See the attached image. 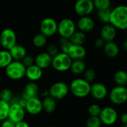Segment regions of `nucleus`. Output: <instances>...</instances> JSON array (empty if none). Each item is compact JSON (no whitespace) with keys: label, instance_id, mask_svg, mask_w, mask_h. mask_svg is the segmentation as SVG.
I'll use <instances>...</instances> for the list:
<instances>
[{"label":"nucleus","instance_id":"obj_26","mask_svg":"<svg viewBox=\"0 0 127 127\" xmlns=\"http://www.w3.org/2000/svg\"><path fill=\"white\" fill-rule=\"evenodd\" d=\"M13 58L8 50H1L0 51V68H5L12 61Z\"/></svg>","mask_w":127,"mask_h":127},{"label":"nucleus","instance_id":"obj_20","mask_svg":"<svg viewBox=\"0 0 127 127\" xmlns=\"http://www.w3.org/2000/svg\"><path fill=\"white\" fill-rule=\"evenodd\" d=\"M53 57L47 52H42L39 54L35 58V64L42 69H45L50 67L52 64Z\"/></svg>","mask_w":127,"mask_h":127},{"label":"nucleus","instance_id":"obj_29","mask_svg":"<svg viewBox=\"0 0 127 127\" xmlns=\"http://www.w3.org/2000/svg\"><path fill=\"white\" fill-rule=\"evenodd\" d=\"M10 104L6 101L0 100V121H3L8 118Z\"/></svg>","mask_w":127,"mask_h":127},{"label":"nucleus","instance_id":"obj_35","mask_svg":"<svg viewBox=\"0 0 127 127\" xmlns=\"http://www.w3.org/2000/svg\"><path fill=\"white\" fill-rule=\"evenodd\" d=\"M83 74V78L90 83L93 82L96 78V72L94 69L92 68L86 69V71Z\"/></svg>","mask_w":127,"mask_h":127},{"label":"nucleus","instance_id":"obj_4","mask_svg":"<svg viewBox=\"0 0 127 127\" xmlns=\"http://www.w3.org/2000/svg\"><path fill=\"white\" fill-rule=\"evenodd\" d=\"M72 61V59L68 54L60 52L58 54L53 57L51 66L57 71L64 72L70 70Z\"/></svg>","mask_w":127,"mask_h":127},{"label":"nucleus","instance_id":"obj_31","mask_svg":"<svg viewBox=\"0 0 127 127\" xmlns=\"http://www.w3.org/2000/svg\"><path fill=\"white\" fill-rule=\"evenodd\" d=\"M13 95L10 89H4L0 92V100L10 103L13 99Z\"/></svg>","mask_w":127,"mask_h":127},{"label":"nucleus","instance_id":"obj_27","mask_svg":"<svg viewBox=\"0 0 127 127\" xmlns=\"http://www.w3.org/2000/svg\"><path fill=\"white\" fill-rule=\"evenodd\" d=\"M70 40L72 44L74 45H83V44L86 41V33L80 31H76L72 36L70 37Z\"/></svg>","mask_w":127,"mask_h":127},{"label":"nucleus","instance_id":"obj_40","mask_svg":"<svg viewBox=\"0 0 127 127\" xmlns=\"http://www.w3.org/2000/svg\"><path fill=\"white\" fill-rule=\"evenodd\" d=\"M105 44H106V42L101 37L95 39V46L97 48H103Z\"/></svg>","mask_w":127,"mask_h":127},{"label":"nucleus","instance_id":"obj_13","mask_svg":"<svg viewBox=\"0 0 127 127\" xmlns=\"http://www.w3.org/2000/svg\"><path fill=\"white\" fill-rule=\"evenodd\" d=\"M25 109L26 112L29 113L30 115H38L42 111H43L42 102L39 98H38V97L28 99L27 100V103Z\"/></svg>","mask_w":127,"mask_h":127},{"label":"nucleus","instance_id":"obj_38","mask_svg":"<svg viewBox=\"0 0 127 127\" xmlns=\"http://www.w3.org/2000/svg\"><path fill=\"white\" fill-rule=\"evenodd\" d=\"M46 52L48 54H49L52 57H55L57 54H58L60 53L58 46H57L56 45H54V44H51V45H50L48 46L47 51Z\"/></svg>","mask_w":127,"mask_h":127},{"label":"nucleus","instance_id":"obj_34","mask_svg":"<svg viewBox=\"0 0 127 127\" xmlns=\"http://www.w3.org/2000/svg\"><path fill=\"white\" fill-rule=\"evenodd\" d=\"M102 122L99 117L90 116L86 121V127H100Z\"/></svg>","mask_w":127,"mask_h":127},{"label":"nucleus","instance_id":"obj_10","mask_svg":"<svg viewBox=\"0 0 127 127\" xmlns=\"http://www.w3.org/2000/svg\"><path fill=\"white\" fill-rule=\"evenodd\" d=\"M75 13L80 16H89L95 10L92 0H77L74 6Z\"/></svg>","mask_w":127,"mask_h":127},{"label":"nucleus","instance_id":"obj_22","mask_svg":"<svg viewBox=\"0 0 127 127\" xmlns=\"http://www.w3.org/2000/svg\"><path fill=\"white\" fill-rule=\"evenodd\" d=\"M103 51L106 55L109 57L114 58L117 57L120 52V48L118 44L115 42H106L104 47H103Z\"/></svg>","mask_w":127,"mask_h":127},{"label":"nucleus","instance_id":"obj_6","mask_svg":"<svg viewBox=\"0 0 127 127\" xmlns=\"http://www.w3.org/2000/svg\"><path fill=\"white\" fill-rule=\"evenodd\" d=\"M16 35L11 28H4L0 33V45L5 50H10L16 44Z\"/></svg>","mask_w":127,"mask_h":127},{"label":"nucleus","instance_id":"obj_36","mask_svg":"<svg viewBox=\"0 0 127 127\" xmlns=\"http://www.w3.org/2000/svg\"><path fill=\"white\" fill-rule=\"evenodd\" d=\"M101 108L100 106L97 104H92L89 107L88 112L90 116H95V117H99L100 112H101Z\"/></svg>","mask_w":127,"mask_h":127},{"label":"nucleus","instance_id":"obj_33","mask_svg":"<svg viewBox=\"0 0 127 127\" xmlns=\"http://www.w3.org/2000/svg\"><path fill=\"white\" fill-rule=\"evenodd\" d=\"M93 3L97 10L111 7V0H93Z\"/></svg>","mask_w":127,"mask_h":127},{"label":"nucleus","instance_id":"obj_3","mask_svg":"<svg viewBox=\"0 0 127 127\" xmlns=\"http://www.w3.org/2000/svg\"><path fill=\"white\" fill-rule=\"evenodd\" d=\"M26 67L21 61L13 60L6 68L5 74L7 77L13 80H19L25 76Z\"/></svg>","mask_w":127,"mask_h":127},{"label":"nucleus","instance_id":"obj_48","mask_svg":"<svg viewBox=\"0 0 127 127\" xmlns=\"http://www.w3.org/2000/svg\"></svg>","mask_w":127,"mask_h":127},{"label":"nucleus","instance_id":"obj_24","mask_svg":"<svg viewBox=\"0 0 127 127\" xmlns=\"http://www.w3.org/2000/svg\"><path fill=\"white\" fill-rule=\"evenodd\" d=\"M86 69V65L83 60H77L72 61L70 70L73 74L76 75L82 74L84 73Z\"/></svg>","mask_w":127,"mask_h":127},{"label":"nucleus","instance_id":"obj_32","mask_svg":"<svg viewBox=\"0 0 127 127\" xmlns=\"http://www.w3.org/2000/svg\"><path fill=\"white\" fill-rule=\"evenodd\" d=\"M72 45L73 44L71 43L70 39L61 37L60 39V48L62 52H63V53L68 54V52Z\"/></svg>","mask_w":127,"mask_h":127},{"label":"nucleus","instance_id":"obj_19","mask_svg":"<svg viewBox=\"0 0 127 127\" xmlns=\"http://www.w3.org/2000/svg\"><path fill=\"white\" fill-rule=\"evenodd\" d=\"M38 94H39L38 85L36 83V82L31 81L28 83H27L26 86H25L22 93V97L26 100H28L37 97Z\"/></svg>","mask_w":127,"mask_h":127},{"label":"nucleus","instance_id":"obj_1","mask_svg":"<svg viewBox=\"0 0 127 127\" xmlns=\"http://www.w3.org/2000/svg\"><path fill=\"white\" fill-rule=\"evenodd\" d=\"M109 23L117 30H127V5H118L112 10Z\"/></svg>","mask_w":127,"mask_h":127},{"label":"nucleus","instance_id":"obj_12","mask_svg":"<svg viewBox=\"0 0 127 127\" xmlns=\"http://www.w3.org/2000/svg\"><path fill=\"white\" fill-rule=\"evenodd\" d=\"M10 111L8 118L15 124L24 121L25 117V109L22 107L18 102H13L10 103Z\"/></svg>","mask_w":127,"mask_h":127},{"label":"nucleus","instance_id":"obj_41","mask_svg":"<svg viewBox=\"0 0 127 127\" xmlns=\"http://www.w3.org/2000/svg\"><path fill=\"white\" fill-rule=\"evenodd\" d=\"M16 127H30V126L26 121H22L18 122V123L16 124Z\"/></svg>","mask_w":127,"mask_h":127},{"label":"nucleus","instance_id":"obj_17","mask_svg":"<svg viewBox=\"0 0 127 127\" xmlns=\"http://www.w3.org/2000/svg\"><path fill=\"white\" fill-rule=\"evenodd\" d=\"M43 71L41 68H39L36 64H33L28 68H26L25 77L31 82H36L40 80L42 77Z\"/></svg>","mask_w":127,"mask_h":127},{"label":"nucleus","instance_id":"obj_45","mask_svg":"<svg viewBox=\"0 0 127 127\" xmlns=\"http://www.w3.org/2000/svg\"><path fill=\"white\" fill-rule=\"evenodd\" d=\"M51 127V126H49V127Z\"/></svg>","mask_w":127,"mask_h":127},{"label":"nucleus","instance_id":"obj_7","mask_svg":"<svg viewBox=\"0 0 127 127\" xmlns=\"http://www.w3.org/2000/svg\"><path fill=\"white\" fill-rule=\"evenodd\" d=\"M69 86L64 82H56L48 89L49 96L55 100H61L65 97L69 92Z\"/></svg>","mask_w":127,"mask_h":127},{"label":"nucleus","instance_id":"obj_46","mask_svg":"<svg viewBox=\"0 0 127 127\" xmlns=\"http://www.w3.org/2000/svg\"></svg>","mask_w":127,"mask_h":127},{"label":"nucleus","instance_id":"obj_8","mask_svg":"<svg viewBox=\"0 0 127 127\" xmlns=\"http://www.w3.org/2000/svg\"><path fill=\"white\" fill-rule=\"evenodd\" d=\"M109 99L115 105H122L127 101V88L116 86L109 92Z\"/></svg>","mask_w":127,"mask_h":127},{"label":"nucleus","instance_id":"obj_18","mask_svg":"<svg viewBox=\"0 0 127 127\" xmlns=\"http://www.w3.org/2000/svg\"><path fill=\"white\" fill-rule=\"evenodd\" d=\"M68 54L72 59V60H83L86 56V50L83 45L73 44L70 48Z\"/></svg>","mask_w":127,"mask_h":127},{"label":"nucleus","instance_id":"obj_47","mask_svg":"<svg viewBox=\"0 0 127 127\" xmlns=\"http://www.w3.org/2000/svg\"><path fill=\"white\" fill-rule=\"evenodd\" d=\"M92 1H93V0H92Z\"/></svg>","mask_w":127,"mask_h":127},{"label":"nucleus","instance_id":"obj_2","mask_svg":"<svg viewBox=\"0 0 127 127\" xmlns=\"http://www.w3.org/2000/svg\"><path fill=\"white\" fill-rule=\"evenodd\" d=\"M91 83L84 78H76L73 80L69 86L71 94L79 98H83L90 95Z\"/></svg>","mask_w":127,"mask_h":127},{"label":"nucleus","instance_id":"obj_21","mask_svg":"<svg viewBox=\"0 0 127 127\" xmlns=\"http://www.w3.org/2000/svg\"><path fill=\"white\" fill-rule=\"evenodd\" d=\"M9 51L13 60L21 61L27 55V51L25 48L19 44H16L9 50Z\"/></svg>","mask_w":127,"mask_h":127},{"label":"nucleus","instance_id":"obj_14","mask_svg":"<svg viewBox=\"0 0 127 127\" xmlns=\"http://www.w3.org/2000/svg\"><path fill=\"white\" fill-rule=\"evenodd\" d=\"M90 95L95 100H101L107 96L108 89L104 84L101 83H95L91 86Z\"/></svg>","mask_w":127,"mask_h":127},{"label":"nucleus","instance_id":"obj_28","mask_svg":"<svg viewBox=\"0 0 127 127\" xmlns=\"http://www.w3.org/2000/svg\"><path fill=\"white\" fill-rule=\"evenodd\" d=\"M112 10V9L111 7L103 9V10H97V17H98L99 20L105 24L109 23Z\"/></svg>","mask_w":127,"mask_h":127},{"label":"nucleus","instance_id":"obj_11","mask_svg":"<svg viewBox=\"0 0 127 127\" xmlns=\"http://www.w3.org/2000/svg\"><path fill=\"white\" fill-rule=\"evenodd\" d=\"M99 118L102 124L106 126H112L117 122L118 114L114 108L111 106H106L101 109Z\"/></svg>","mask_w":127,"mask_h":127},{"label":"nucleus","instance_id":"obj_30","mask_svg":"<svg viewBox=\"0 0 127 127\" xmlns=\"http://www.w3.org/2000/svg\"><path fill=\"white\" fill-rule=\"evenodd\" d=\"M47 38L42 33L36 34L33 38V44L36 48H42L45 46L47 43Z\"/></svg>","mask_w":127,"mask_h":127},{"label":"nucleus","instance_id":"obj_39","mask_svg":"<svg viewBox=\"0 0 127 127\" xmlns=\"http://www.w3.org/2000/svg\"><path fill=\"white\" fill-rule=\"evenodd\" d=\"M1 127H16V124L14 122H13L11 120H10L9 118L1 121V124L0 125Z\"/></svg>","mask_w":127,"mask_h":127},{"label":"nucleus","instance_id":"obj_44","mask_svg":"<svg viewBox=\"0 0 127 127\" xmlns=\"http://www.w3.org/2000/svg\"><path fill=\"white\" fill-rule=\"evenodd\" d=\"M124 127H127V124H126V125H124Z\"/></svg>","mask_w":127,"mask_h":127},{"label":"nucleus","instance_id":"obj_25","mask_svg":"<svg viewBox=\"0 0 127 127\" xmlns=\"http://www.w3.org/2000/svg\"><path fill=\"white\" fill-rule=\"evenodd\" d=\"M113 79L117 86H126L127 85V72L124 70H118L115 73Z\"/></svg>","mask_w":127,"mask_h":127},{"label":"nucleus","instance_id":"obj_43","mask_svg":"<svg viewBox=\"0 0 127 127\" xmlns=\"http://www.w3.org/2000/svg\"><path fill=\"white\" fill-rule=\"evenodd\" d=\"M122 47H123V49H124V51H127V39L124 41L123 45H122Z\"/></svg>","mask_w":127,"mask_h":127},{"label":"nucleus","instance_id":"obj_16","mask_svg":"<svg viewBox=\"0 0 127 127\" xmlns=\"http://www.w3.org/2000/svg\"><path fill=\"white\" fill-rule=\"evenodd\" d=\"M117 29L110 23L105 24L100 30V37L106 42H112L116 38Z\"/></svg>","mask_w":127,"mask_h":127},{"label":"nucleus","instance_id":"obj_23","mask_svg":"<svg viewBox=\"0 0 127 127\" xmlns=\"http://www.w3.org/2000/svg\"><path fill=\"white\" fill-rule=\"evenodd\" d=\"M42 109L47 113H52L54 112L57 107V103L56 100L51 96H47L44 97V99L42 100Z\"/></svg>","mask_w":127,"mask_h":127},{"label":"nucleus","instance_id":"obj_15","mask_svg":"<svg viewBox=\"0 0 127 127\" xmlns=\"http://www.w3.org/2000/svg\"><path fill=\"white\" fill-rule=\"evenodd\" d=\"M95 21L89 16H80L77 23V28L79 31L86 33L91 32L95 28Z\"/></svg>","mask_w":127,"mask_h":127},{"label":"nucleus","instance_id":"obj_42","mask_svg":"<svg viewBox=\"0 0 127 127\" xmlns=\"http://www.w3.org/2000/svg\"><path fill=\"white\" fill-rule=\"evenodd\" d=\"M121 121L122 122V124H124V125L127 124V113H124L122 114L121 117Z\"/></svg>","mask_w":127,"mask_h":127},{"label":"nucleus","instance_id":"obj_5","mask_svg":"<svg viewBox=\"0 0 127 127\" xmlns=\"http://www.w3.org/2000/svg\"><path fill=\"white\" fill-rule=\"evenodd\" d=\"M77 24L69 18H65L58 23L57 32L61 37L70 39L72 34L76 31Z\"/></svg>","mask_w":127,"mask_h":127},{"label":"nucleus","instance_id":"obj_9","mask_svg":"<svg viewBox=\"0 0 127 127\" xmlns=\"http://www.w3.org/2000/svg\"><path fill=\"white\" fill-rule=\"evenodd\" d=\"M57 28L58 23L55 19L51 17H47L42 19L39 25L40 33L44 34L46 37L53 36L57 32Z\"/></svg>","mask_w":127,"mask_h":127},{"label":"nucleus","instance_id":"obj_37","mask_svg":"<svg viewBox=\"0 0 127 127\" xmlns=\"http://www.w3.org/2000/svg\"><path fill=\"white\" fill-rule=\"evenodd\" d=\"M21 62L22 63V64L26 67H29L33 64H35V58H33L31 55H26L22 60Z\"/></svg>","mask_w":127,"mask_h":127}]
</instances>
